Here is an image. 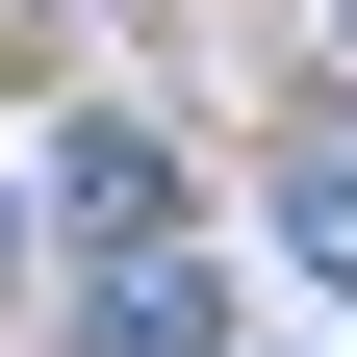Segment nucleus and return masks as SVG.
<instances>
[{
  "label": "nucleus",
  "instance_id": "nucleus-2",
  "mask_svg": "<svg viewBox=\"0 0 357 357\" xmlns=\"http://www.w3.org/2000/svg\"><path fill=\"white\" fill-rule=\"evenodd\" d=\"M281 230H306V255L357 281V128H306V153H281Z\"/></svg>",
  "mask_w": 357,
  "mask_h": 357
},
{
  "label": "nucleus",
  "instance_id": "nucleus-1",
  "mask_svg": "<svg viewBox=\"0 0 357 357\" xmlns=\"http://www.w3.org/2000/svg\"><path fill=\"white\" fill-rule=\"evenodd\" d=\"M102 357H230V281L204 255H153V230H102V306H77Z\"/></svg>",
  "mask_w": 357,
  "mask_h": 357
}]
</instances>
